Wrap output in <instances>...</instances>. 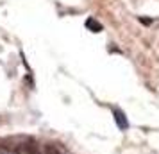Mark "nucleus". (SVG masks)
<instances>
[{
	"label": "nucleus",
	"mask_w": 159,
	"mask_h": 154,
	"mask_svg": "<svg viewBox=\"0 0 159 154\" xmlns=\"http://www.w3.org/2000/svg\"><path fill=\"white\" fill-rule=\"evenodd\" d=\"M139 22H141V23H147V25H148L152 20H148V18H139Z\"/></svg>",
	"instance_id": "nucleus-5"
},
{
	"label": "nucleus",
	"mask_w": 159,
	"mask_h": 154,
	"mask_svg": "<svg viewBox=\"0 0 159 154\" xmlns=\"http://www.w3.org/2000/svg\"><path fill=\"white\" fill-rule=\"evenodd\" d=\"M84 25H86L88 30H91V32H100L102 30V23H98L95 18H88L86 22H84Z\"/></svg>",
	"instance_id": "nucleus-2"
},
{
	"label": "nucleus",
	"mask_w": 159,
	"mask_h": 154,
	"mask_svg": "<svg viewBox=\"0 0 159 154\" xmlns=\"http://www.w3.org/2000/svg\"><path fill=\"white\" fill-rule=\"evenodd\" d=\"M45 154H63V152L59 151V147L52 145V143H47L45 145Z\"/></svg>",
	"instance_id": "nucleus-3"
},
{
	"label": "nucleus",
	"mask_w": 159,
	"mask_h": 154,
	"mask_svg": "<svg viewBox=\"0 0 159 154\" xmlns=\"http://www.w3.org/2000/svg\"><path fill=\"white\" fill-rule=\"evenodd\" d=\"M0 154H13V152L7 151V149H4V147H0Z\"/></svg>",
	"instance_id": "nucleus-4"
},
{
	"label": "nucleus",
	"mask_w": 159,
	"mask_h": 154,
	"mask_svg": "<svg viewBox=\"0 0 159 154\" xmlns=\"http://www.w3.org/2000/svg\"><path fill=\"white\" fill-rule=\"evenodd\" d=\"M113 118H115V122H116L120 131H127L129 129V120H127V117H125V113L122 110L113 108Z\"/></svg>",
	"instance_id": "nucleus-1"
}]
</instances>
